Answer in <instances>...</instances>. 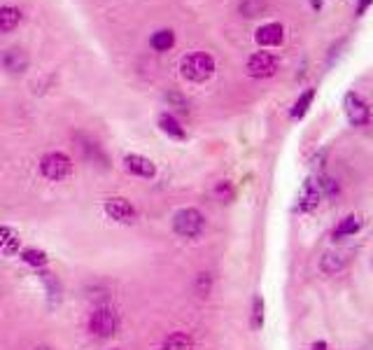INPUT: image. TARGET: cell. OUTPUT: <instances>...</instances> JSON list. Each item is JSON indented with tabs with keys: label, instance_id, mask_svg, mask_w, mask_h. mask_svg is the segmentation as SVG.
Listing matches in <instances>:
<instances>
[{
	"label": "cell",
	"instance_id": "cell-11",
	"mask_svg": "<svg viewBox=\"0 0 373 350\" xmlns=\"http://www.w3.org/2000/svg\"><path fill=\"white\" fill-rule=\"evenodd\" d=\"M3 66H5V70H10V73H24V70L28 68V54H26L24 49H19V47L5 49Z\"/></svg>",
	"mask_w": 373,
	"mask_h": 350
},
{
	"label": "cell",
	"instance_id": "cell-4",
	"mask_svg": "<svg viewBox=\"0 0 373 350\" xmlns=\"http://www.w3.org/2000/svg\"><path fill=\"white\" fill-rule=\"evenodd\" d=\"M117 324H119V317L114 313L112 308L103 306V308H96L92 315H89V332L98 339H107L117 332Z\"/></svg>",
	"mask_w": 373,
	"mask_h": 350
},
{
	"label": "cell",
	"instance_id": "cell-22",
	"mask_svg": "<svg viewBox=\"0 0 373 350\" xmlns=\"http://www.w3.org/2000/svg\"><path fill=\"white\" fill-rule=\"evenodd\" d=\"M261 324H263V299L257 295L252 301V327L261 329Z\"/></svg>",
	"mask_w": 373,
	"mask_h": 350
},
{
	"label": "cell",
	"instance_id": "cell-20",
	"mask_svg": "<svg viewBox=\"0 0 373 350\" xmlns=\"http://www.w3.org/2000/svg\"><path fill=\"white\" fill-rule=\"evenodd\" d=\"M21 259L28 266H35V269H42V266H47V254H44L42 250H37V247H28V250L21 252Z\"/></svg>",
	"mask_w": 373,
	"mask_h": 350
},
{
	"label": "cell",
	"instance_id": "cell-9",
	"mask_svg": "<svg viewBox=\"0 0 373 350\" xmlns=\"http://www.w3.org/2000/svg\"><path fill=\"white\" fill-rule=\"evenodd\" d=\"M124 168L131 175H138V177H154L157 175V166H154V161L143 157V155H126L124 157Z\"/></svg>",
	"mask_w": 373,
	"mask_h": 350
},
{
	"label": "cell",
	"instance_id": "cell-13",
	"mask_svg": "<svg viewBox=\"0 0 373 350\" xmlns=\"http://www.w3.org/2000/svg\"><path fill=\"white\" fill-rule=\"evenodd\" d=\"M21 10L19 8H12V5H3L0 8V30L3 33H10V30H15L19 24H21Z\"/></svg>",
	"mask_w": 373,
	"mask_h": 350
},
{
	"label": "cell",
	"instance_id": "cell-16",
	"mask_svg": "<svg viewBox=\"0 0 373 350\" xmlns=\"http://www.w3.org/2000/svg\"><path fill=\"white\" fill-rule=\"evenodd\" d=\"M362 229V220L357 215H348L333 227V238H345V236H355V234Z\"/></svg>",
	"mask_w": 373,
	"mask_h": 350
},
{
	"label": "cell",
	"instance_id": "cell-12",
	"mask_svg": "<svg viewBox=\"0 0 373 350\" xmlns=\"http://www.w3.org/2000/svg\"><path fill=\"white\" fill-rule=\"evenodd\" d=\"M345 264H348V254L345 252H327L322 262H320V269H322L327 276H336V273L345 269Z\"/></svg>",
	"mask_w": 373,
	"mask_h": 350
},
{
	"label": "cell",
	"instance_id": "cell-6",
	"mask_svg": "<svg viewBox=\"0 0 373 350\" xmlns=\"http://www.w3.org/2000/svg\"><path fill=\"white\" fill-rule=\"evenodd\" d=\"M103 210H105L107 218L119 222V225H133V222H136V208H133L126 199H121V196L107 199L103 203Z\"/></svg>",
	"mask_w": 373,
	"mask_h": 350
},
{
	"label": "cell",
	"instance_id": "cell-2",
	"mask_svg": "<svg viewBox=\"0 0 373 350\" xmlns=\"http://www.w3.org/2000/svg\"><path fill=\"white\" fill-rule=\"evenodd\" d=\"M173 229H175L177 236L182 238H198L205 229V218L201 210L196 208H182L173 218Z\"/></svg>",
	"mask_w": 373,
	"mask_h": 350
},
{
	"label": "cell",
	"instance_id": "cell-7",
	"mask_svg": "<svg viewBox=\"0 0 373 350\" xmlns=\"http://www.w3.org/2000/svg\"><path fill=\"white\" fill-rule=\"evenodd\" d=\"M345 114H348L350 124L352 126H364L371 122V107L364 103L362 96H357L355 91H350L345 96Z\"/></svg>",
	"mask_w": 373,
	"mask_h": 350
},
{
	"label": "cell",
	"instance_id": "cell-28",
	"mask_svg": "<svg viewBox=\"0 0 373 350\" xmlns=\"http://www.w3.org/2000/svg\"><path fill=\"white\" fill-rule=\"evenodd\" d=\"M35 350H49V348H44V346H40V348H35Z\"/></svg>",
	"mask_w": 373,
	"mask_h": 350
},
{
	"label": "cell",
	"instance_id": "cell-5",
	"mask_svg": "<svg viewBox=\"0 0 373 350\" xmlns=\"http://www.w3.org/2000/svg\"><path fill=\"white\" fill-rule=\"evenodd\" d=\"M248 75L254 80H266V78H273L275 70H278V59L268 52H257L248 59Z\"/></svg>",
	"mask_w": 373,
	"mask_h": 350
},
{
	"label": "cell",
	"instance_id": "cell-21",
	"mask_svg": "<svg viewBox=\"0 0 373 350\" xmlns=\"http://www.w3.org/2000/svg\"><path fill=\"white\" fill-rule=\"evenodd\" d=\"M266 10V0H243L241 3V12L245 17H257Z\"/></svg>",
	"mask_w": 373,
	"mask_h": 350
},
{
	"label": "cell",
	"instance_id": "cell-3",
	"mask_svg": "<svg viewBox=\"0 0 373 350\" xmlns=\"http://www.w3.org/2000/svg\"><path fill=\"white\" fill-rule=\"evenodd\" d=\"M40 173L47 177V180H66V177L73 173V159L63 152H47L40 159Z\"/></svg>",
	"mask_w": 373,
	"mask_h": 350
},
{
	"label": "cell",
	"instance_id": "cell-24",
	"mask_svg": "<svg viewBox=\"0 0 373 350\" xmlns=\"http://www.w3.org/2000/svg\"><path fill=\"white\" fill-rule=\"evenodd\" d=\"M217 196H222V199H234V189H231V184L224 180V182H220L217 184Z\"/></svg>",
	"mask_w": 373,
	"mask_h": 350
},
{
	"label": "cell",
	"instance_id": "cell-23",
	"mask_svg": "<svg viewBox=\"0 0 373 350\" xmlns=\"http://www.w3.org/2000/svg\"><path fill=\"white\" fill-rule=\"evenodd\" d=\"M40 278H42V283L47 285V292H49V297L51 299H59V292H61V288H59V280H56V276L54 273H40Z\"/></svg>",
	"mask_w": 373,
	"mask_h": 350
},
{
	"label": "cell",
	"instance_id": "cell-8",
	"mask_svg": "<svg viewBox=\"0 0 373 350\" xmlns=\"http://www.w3.org/2000/svg\"><path fill=\"white\" fill-rule=\"evenodd\" d=\"M285 40V26L282 24H263V26L257 28L254 33V42L259 47H278Z\"/></svg>",
	"mask_w": 373,
	"mask_h": 350
},
{
	"label": "cell",
	"instance_id": "cell-17",
	"mask_svg": "<svg viewBox=\"0 0 373 350\" xmlns=\"http://www.w3.org/2000/svg\"><path fill=\"white\" fill-rule=\"evenodd\" d=\"M162 350H194V341L184 332H173L164 339Z\"/></svg>",
	"mask_w": 373,
	"mask_h": 350
},
{
	"label": "cell",
	"instance_id": "cell-19",
	"mask_svg": "<svg viewBox=\"0 0 373 350\" xmlns=\"http://www.w3.org/2000/svg\"><path fill=\"white\" fill-rule=\"evenodd\" d=\"M313 100H315V89H306V91L297 98L294 107H292V119H301V117H304V114L308 112V107L313 105Z\"/></svg>",
	"mask_w": 373,
	"mask_h": 350
},
{
	"label": "cell",
	"instance_id": "cell-10",
	"mask_svg": "<svg viewBox=\"0 0 373 350\" xmlns=\"http://www.w3.org/2000/svg\"><path fill=\"white\" fill-rule=\"evenodd\" d=\"M320 199H322V187H320V182L315 184L313 180H308L299 194V210L301 213H311V210L320 206Z\"/></svg>",
	"mask_w": 373,
	"mask_h": 350
},
{
	"label": "cell",
	"instance_id": "cell-18",
	"mask_svg": "<svg viewBox=\"0 0 373 350\" xmlns=\"http://www.w3.org/2000/svg\"><path fill=\"white\" fill-rule=\"evenodd\" d=\"M150 44L157 52H168V49L175 44V33H173L171 28H162V30H157L152 37H150Z\"/></svg>",
	"mask_w": 373,
	"mask_h": 350
},
{
	"label": "cell",
	"instance_id": "cell-26",
	"mask_svg": "<svg viewBox=\"0 0 373 350\" xmlns=\"http://www.w3.org/2000/svg\"><path fill=\"white\" fill-rule=\"evenodd\" d=\"M311 350H327V343L324 341H318V343H313Z\"/></svg>",
	"mask_w": 373,
	"mask_h": 350
},
{
	"label": "cell",
	"instance_id": "cell-25",
	"mask_svg": "<svg viewBox=\"0 0 373 350\" xmlns=\"http://www.w3.org/2000/svg\"><path fill=\"white\" fill-rule=\"evenodd\" d=\"M371 5H373V0H357V15H364Z\"/></svg>",
	"mask_w": 373,
	"mask_h": 350
},
{
	"label": "cell",
	"instance_id": "cell-14",
	"mask_svg": "<svg viewBox=\"0 0 373 350\" xmlns=\"http://www.w3.org/2000/svg\"><path fill=\"white\" fill-rule=\"evenodd\" d=\"M19 245H21V236L10 227H0V252L3 254H15L19 252Z\"/></svg>",
	"mask_w": 373,
	"mask_h": 350
},
{
	"label": "cell",
	"instance_id": "cell-1",
	"mask_svg": "<svg viewBox=\"0 0 373 350\" xmlns=\"http://www.w3.org/2000/svg\"><path fill=\"white\" fill-rule=\"evenodd\" d=\"M182 78L189 82H205L215 75V59L205 52H191L180 61Z\"/></svg>",
	"mask_w": 373,
	"mask_h": 350
},
{
	"label": "cell",
	"instance_id": "cell-27",
	"mask_svg": "<svg viewBox=\"0 0 373 350\" xmlns=\"http://www.w3.org/2000/svg\"><path fill=\"white\" fill-rule=\"evenodd\" d=\"M320 3H322V0H313V8H320Z\"/></svg>",
	"mask_w": 373,
	"mask_h": 350
},
{
	"label": "cell",
	"instance_id": "cell-15",
	"mask_svg": "<svg viewBox=\"0 0 373 350\" xmlns=\"http://www.w3.org/2000/svg\"><path fill=\"white\" fill-rule=\"evenodd\" d=\"M159 129H162L168 138H175V140H184V126L173 117L171 112H164L159 114Z\"/></svg>",
	"mask_w": 373,
	"mask_h": 350
}]
</instances>
